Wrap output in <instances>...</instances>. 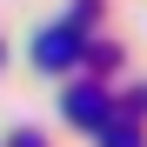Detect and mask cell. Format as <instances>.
Here are the masks:
<instances>
[{
	"instance_id": "1",
	"label": "cell",
	"mask_w": 147,
	"mask_h": 147,
	"mask_svg": "<svg viewBox=\"0 0 147 147\" xmlns=\"http://www.w3.org/2000/svg\"><path fill=\"white\" fill-rule=\"evenodd\" d=\"M74 60H80V40H74V34H47V40H40V67L60 74V67H74Z\"/></svg>"
},
{
	"instance_id": "2",
	"label": "cell",
	"mask_w": 147,
	"mask_h": 147,
	"mask_svg": "<svg viewBox=\"0 0 147 147\" xmlns=\"http://www.w3.org/2000/svg\"><path fill=\"white\" fill-rule=\"evenodd\" d=\"M67 120H74V127H100V120H107L100 114V94H80V87H74L67 94Z\"/></svg>"
},
{
	"instance_id": "3",
	"label": "cell",
	"mask_w": 147,
	"mask_h": 147,
	"mask_svg": "<svg viewBox=\"0 0 147 147\" xmlns=\"http://www.w3.org/2000/svg\"><path fill=\"white\" fill-rule=\"evenodd\" d=\"M107 147H140V127H114V134H107Z\"/></svg>"
}]
</instances>
